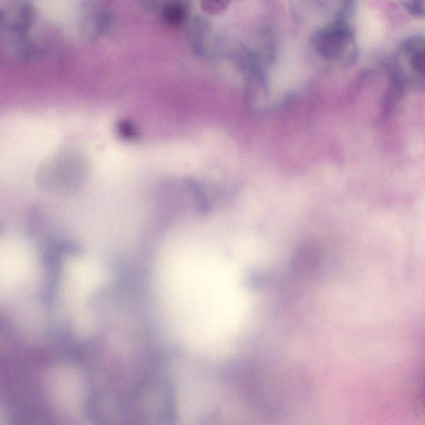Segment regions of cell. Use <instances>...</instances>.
Returning a JSON list of instances; mask_svg holds the SVG:
<instances>
[{
    "label": "cell",
    "instance_id": "1",
    "mask_svg": "<svg viewBox=\"0 0 425 425\" xmlns=\"http://www.w3.org/2000/svg\"><path fill=\"white\" fill-rule=\"evenodd\" d=\"M111 8L102 0H86L79 11V28L87 38L102 37L111 29L112 23Z\"/></svg>",
    "mask_w": 425,
    "mask_h": 425
},
{
    "label": "cell",
    "instance_id": "2",
    "mask_svg": "<svg viewBox=\"0 0 425 425\" xmlns=\"http://www.w3.org/2000/svg\"><path fill=\"white\" fill-rule=\"evenodd\" d=\"M34 21V8L28 2L20 0L2 10V27L20 42L26 40Z\"/></svg>",
    "mask_w": 425,
    "mask_h": 425
},
{
    "label": "cell",
    "instance_id": "3",
    "mask_svg": "<svg viewBox=\"0 0 425 425\" xmlns=\"http://www.w3.org/2000/svg\"><path fill=\"white\" fill-rule=\"evenodd\" d=\"M401 54L410 71L425 81V38H411L402 47Z\"/></svg>",
    "mask_w": 425,
    "mask_h": 425
},
{
    "label": "cell",
    "instance_id": "4",
    "mask_svg": "<svg viewBox=\"0 0 425 425\" xmlns=\"http://www.w3.org/2000/svg\"><path fill=\"white\" fill-rule=\"evenodd\" d=\"M163 16L170 25L179 26L186 20V11L181 4L170 3L164 8Z\"/></svg>",
    "mask_w": 425,
    "mask_h": 425
},
{
    "label": "cell",
    "instance_id": "5",
    "mask_svg": "<svg viewBox=\"0 0 425 425\" xmlns=\"http://www.w3.org/2000/svg\"><path fill=\"white\" fill-rule=\"evenodd\" d=\"M406 6L411 15L425 17V0H408Z\"/></svg>",
    "mask_w": 425,
    "mask_h": 425
}]
</instances>
